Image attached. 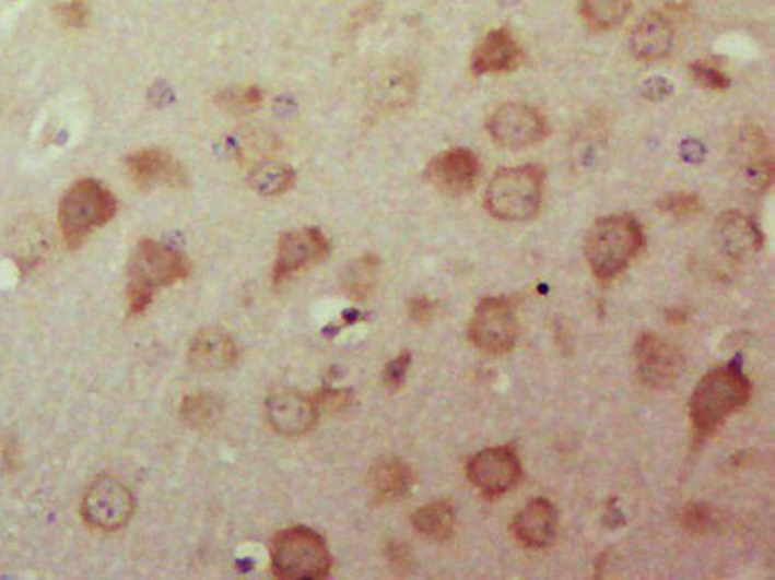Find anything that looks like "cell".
<instances>
[{"label": "cell", "mask_w": 775, "mask_h": 580, "mask_svg": "<svg viewBox=\"0 0 775 580\" xmlns=\"http://www.w3.org/2000/svg\"><path fill=\"white\" fill-rule=\"evenodd\" d=\"M752 395L751 379L743 372L742 362L709 370L690 398V418L697 438H706L726 424L732 413L742 410Z\"/></svg>", "instance_id": "1"}, {"label": "cell", "mask_w": 775, "mask_h": 580, "mask_svg": "<svg viewBox=\"0 0 775 580\" xmlns=\"http://www.w3.org/2000/svg\"><path fill=\"white\" fill-rule=\"evenodd\" d=\"M409 317L418 324H428L435 316V303L432 299L418 296L409 301Z\"/></svg>", "instance_id": "35"}, {"label": "cell", "mask_w": 775, "mask_h": 580, "mask_svg": "<svg viewBox=\"0 0 775 580\" xmlns=\"http://www.w3.org/2000/svg\"><path fill=\"white\" fill-rule=\"evenodd\" d=\"M376 271H378V260L373 255L355 260L342 274L344 293L353 299H366L375 288Z\"/></svg>", "instance_id": "26"}, {"label": "cell", "mask_w": 775, "mask_h": 580, "mask_svg": "<svg viewBox=\"0 0 775 580\" xmlns=\"http://www.w3.org/2000/svg\"><path fill=\"white\" fill-rule=\"evenodd\" d=\"M522 475L519 455L510 446L491 447L472 455L468 463V480L489 499L505 495Z\"/></svg>", "instance_id": "10"}, {"label": "cell", "mask_w": 775, "mask_h": 580, "mask_svg": "<svg viewBox=\"0 0 775 580\" xmlns=\"http://www.w3.org/2000/svg\"><path fill=\"white\" fill-rule=\"evenodd\" d=\"M713 237L718 250L737 262L752 259L765 240L756 221L738 211L720 214L713 228Z\"/></svg>", "instance_id": "15"}, {"label": "cell", "mask_w": 775, "mask_h": 580, "mask_svg": "<svg viewBox=\"0 0 775 580\" xmlns=\"http://www.w3.org/2000/svg\"><path fill=\"white\" fill-rule=\"evenodd\" d=\"M690 72H692V78L697 84L708 87V90H715V92H723L731 84L726 73L723 70H718V68L712 67V64L694 63L690 67Z\"/></svg>", "instance_id": "30"}, {"label": "cell", "mask_w": 775, "mask_h": 580, "mask_svg": "<svg viewBox=\"0 0 775 580\" xmlns=\"http://www.w3.org/2000/svg\"><path fill=\"white\" fill-rule=\"evenodd\" d=\"M667 321H669L670 324H676V327H681V324L686 321V312L681 310V308H672V310L667 312Z\"/></svg>", "instance_id": "37"}, {"label": "cell", "mask_w": 775, "mask_h": 580, "mask_svg": "<svg viewBox=\"0 0 775 580\" xmlns=\"http://www.w3.org/2000/svg\"><path fill=\"white\" fill-rule=\"evenodd\" d=\"M330 253V242L318 228L284 234L279 240L273 282H284L310 264H318Z\"/></svg>", "instance_id": "12"}, {"label": "cell", "mask_w": 775, "mask_h": 580, "mask_svg": "<svg viewBox=\"0 0 775 580\" xmlns=\"http://www.w3.org/2000/svg\"><path fill=\"white\" fill-rule=\"evenodd\" d=\"M81 514L86 525L102 533L126 528L134 514V497L120 480L102 475L82 497Z\"/></svg>", "instance_id": "8"}, {"label": "cell", "mask_w": 775, "mask_h": 580, "mask_svg": "<svg viewBox=\"0 0 775 580\" xmlns=\"http://www.w3.org/2000/svg\"><path fill=\"white\" fill-rule=\"evenodd\" d=\"M58 13L72 29H82L90 22V5L84 0H70L68 4L58 8Z\"/></svg>", "instance_id": "32"}, {"label": "cell", "mask_w": 775, "mask_h": 580, "mask_svg": "<svg viewBox=\"0 0 775 580\" xmlns=\"http://www.w3.org/2000/svg\"><path fill=\"white\" fill-rule=\"evenodd\" d=\"M747 182L751 184L752 188L766 189L774 182V163L772 161H758V163L749 164L747 168Z\"/></svg>", "instance_id": "33"}, {"label": "cell", "mask_w": 775, "mask_h": 580, "mask_svg": "<svg viewBox=\"0 0 775 580\" xmlns=\"http://www.w3.org/2000/svg\"><path fill=\"white\" fill-rule=\"evenodd\" d=\"M266 415L271 427L284 437H300L318 421V404L296 390H277L266 401Z\"/></svg>", "instance_id": "14"}, {"label": "cell", "mask_w": 775, "mask_h": 580, "mask_svg": "<svg viewBox=\"0 0 775 580\" xmlns=\"http://www.w3.org/2000/svg\"><path fill=\"white\" fill-rule=\"evenodd\" d=\"M220 104L232 113H245L254 110L262 104V93L259 87H243V90H232L220 96Z\"/></svg>", "instance_id": "29"}, {"label": "cell", "mask_w": 775, "mask_h": 580, "mask_svg": "<svg viewBox=\"0 0 775 580\" xmlns=\"http://www.w3.org/2000/svg\"><path fill=\"white\" fill-rule=\"evenodd\" d=\"M559 528V514L548 499H533L520 509L512 522V533L526 548H545L553 543Z\"/></svg>", "instance_id": "18"}, {"label": "cell", "mask_w": 775, "mask_h": 580, "mask_svg": "<svg viewBox=\"0 0 775 580\" xmlns=\"http://www.w3.org/2000/svg\"><path fill=\"white\" fill-rule=\"evenodd\" d=\"M296 182V173L279 163H265L257 166L248 177L251 189H256L262 197H279L290 191Z\"/></svg>", "instance_id": "25"}, {"label": "cell", "mask_w": 775, "mask_h": 580, "mask_svg": "<svg viewBox=\"0 0 775 580\" xmlns=\"http://www.w3.org/2000/svg\"><path fill=\"white\" fill-rule=\"evenodd\" d=\"M428 180L446 197H462L477 186L480 161L468 149L446 150L428 164Z\"/></svg>", "instance_id": "13"}, {"label": "cell", "mask_w": 775, "mask_h": 580, "mask_svg": "<svg viewBox=\"0 0 775 580\" xmlns=\"http://www.w3.org/2000/svg\"><path fill=\"white\" fill-rule=\"evenodd\" d=\"M387 561L395 568L398 573H404V571L410 570L412 566V554H410L409 547L404 543L396 542V540H390L386 547Z\"/></svg>", "instance_id": "34"}, {"label": "cell", "mask_w": 775, "mask_h": 580, "mask_svg": "<svg viewBox=\"0 0 775 580\" xmlns=\"http://www.w3.org/2000/svg\"><path fill=\"white\" fill-rule=\"evenodd\" d=\"M660 211L667 216L676 217V220H684L692 217L703 211V202L694 192H670L667 197L661 198Z\"/></svg>", "instance_id": "28"}, {"label": "cell", "mask_w": 775, "mask_h": 580, "mask_svg": "<svg viewBox=\"0 0 775 580\" xmlns=\"http://www.w3.org/2000/svg\"><path fill=\"white\" fill-rule=\"evenodd\" d=\"M271 571L279 579L321 580L332 570V556L321 534L296 525L271 540Z\"/></svg>", "instance_id": "5"}, {"label": "cell", "mask_w": 775, "mask_h": 580, "mask_svg": "<svg viewBox=\"0 0 775 580\" xmlns=\"http://www.w3.org/2000/svg\"><path fill=\"white\" fill-rule=\"evenodd\" d=\"M191 264L180 251L155 240H141L129 260V312L140 316L154 299L155 288L188 279Z\"/></svg>", "instance_id": "2"}, {"label": "cell", "mask_w": 775, "mask_h": 580, "mask_svg": "<svg viewBox=\"0 0 775 580\" xmlns=\"http://www.w3.org/2000/svg\"><path fill=\"white\" fill-rule=\"evenodd\" d=\"M525 61V52L508 29L486 34L472 52L471 68L477 75L514 72Z\"/></svg>", "instance_id": "17"}, {"label": "cell", "mask_w": 775, "mask_h": 580, "mask_svg": "<svg viewBox=\"0 0 775 580\" xmlns=\"http://www.w3.org/2000/svg\"><path fill=\"white\" fill-rule=\"evenodd\" d=\"M644 248V232L635 217L626 214L596 221L585 240V257L592 273L602 282L613 280Z\"/></svg>", "instance_id": "3"}, {"label": "cell", "mask_w": 775, "mask_h": 580, "mask_svg": "<svg viewBox=\"0 0 775 580\" xmlns=\"http://www.w3.org/2000/svg\"><path fill=\"white\" fill-rule=\"evenodd\" d=\"M118 211V202L106 186L93 178L79 180L59 203V228L70 250H78L93 232L107 225Z\"/></svg>", "instance_id": "4"}, {"label": "cell", "mask_w": 775, "mask_h": 580, "mask_svg": "<svg viewBox=\"0 0 775 580\" xmlns=\"http://www.w3.org/2000/svg\"><path fill=\"white\" fill-rule=\"evenodd\" d=\"M519 339L516 303L508 298H485L472 313L469 341L486 355L510 353Z\"/></svg>", "instance_id": "7"}, {"label": "cell", "mask_w": 775, "mask_h": 580, "mask_svg": "<svg viewBox=\"0 0 775 580\" xmlns=\"http://www.w3.org/2000/svg\"><path fill=\"white\" fill-rule=\"evenodd\" d=\"M455 522H457L455 509L446 500L424 504L412 514V525L423 536L435 540V542H448L455 531Z\"/></svg>", "instance_id": "22"}, {"label": "cell", "mask_w": 775, "mask_h": 580, "mask_svg": "<svg viewBox=\"0 0 775 580\" xmlns=\"http://www.w3.org/2000/svg\"><path fill=\"white\" fill-rule=\"evenodd\" d=\"M127 169L132 182L141 189H152L157 186L180 188L186 186L188 180L183 166L168 152L160 149L140 150L130 155Z\"/></svg>", "instance_id": "16"}, {"label": "cell", "mask_w": 775, "mask_h": 580, "mask_svg": "<svg viewBox=\"0 0 775 580\" xmlns=\"http://www.w3.org/2000/svg\"><path fill=\"white\" fill-rule=\"evenodd\" d=\"M223 415L222 399L208 392L191 393L180 404V417L191 429L206 431L216 426Z\"/></svg>", "instance_id": "24"}, {"label": "cell", "mask_w": 775, "mask_h": 580, "mask_svg": "<svg viewBox=\"0 0 775 580\" xmlns=\"http://www.w3.org/2000/svg\"><path fill=\"white\" fill-rule=\"evenodd\" d=\"M633 0H582L579 15L596 33L613 29L630 15Z\"/></svg>", "instance_id": "23"}, {"label": "cell", "mask_w": 775, "mask_h": 580, "mask_svg": "<svg viewBox=\"0 0 775 580\" xmlns=\"http://www.w3.org/2000/svg\"><path fill=\"white\" fill-rule=\"evenodd\" d=\"M635 360L642 383L665 389L674 383L683 370V356L656 333H642L635 345Z\"/></svg>", "instance_id": "11"}, {"label": "cell", "mask_w": 775, "mask_h": 580, "mask_svg": "<svg viewBox=\"0 0 775 580\" xmlns=\"http://www.w3.org/2000/svg\"><path fill=\"white\" fill-rule=\"evenodd\" d=\"M314 401L328 410H342L352 403V392L350 390L325 389L318 393V398Z\"/></svg>", "instance_id": "36"}, {"label": "cell", "mask_w": 775, "mask_h": 580, "mask_svg": "<svg viewBox=\"0 0 775 580\" xmlns=\"http://www.w3.org/2000/svg\"><path fill=\"white\" fill-rule=\"evenodd\" d=\"M414 485V469L400 458L376 461L369 471V488L376 499H403Z\"/></svg>", "instance_id": "21"}, {"label": "cell", "mask_w": 775, "mask_h": 580, "mask_svg": "<svg viewBox=\"0 0 775 580\" xmlns=\"http://www.w3.org/2000/svg\"><path fill=\"white\" fill-rule=\"evenodd\" d=\"M630 47L638 61H660L667 58L674 47V25L664 13H649L635 25L631 33Z\"/></svg>", "instance_id": "19"}, {"label": "cell", "mask_w": 775, "mask_h": 580, "mask_svg": "<svg viewBox=\"0 0 775 580\" xmlns=\"http://www.w3.org/2000/svg\"><path fill=\"white\" fill-rule=\"evenodd\" d=\"M410 364H412V355L410 351H403L396 356L395 360H390L384 369V383L387 389L398 390L404 384V378L409 375Z\"/></svg>", "instance_id": "31"}, {"label": "cell", "mask_w": 775, "mask_h": 580, "mask_svg": "<svg viewBox=\"0 0 775 580\" xmlns=\"http://www.w3.org/2000/svg\"><path fill=\"white\" fill-rule=\"evenodd\" d=\"M486 129L492 140L503 149L522 150L545 140L550 123L539 109L512 102L492 113Z\"/></svg>", "instance_id": "9"}, {"label": "cell", "mask_w": 775, "mask_h": 580, "mask_svg": "<svg viewBox=\"0 0 775 580\" xmlns=\"http://www.w3.org/2000/svg\"><path fill=\"white\" fill-rule=\"evenodd\" d=\"M544 171L535 166H517L497 171L485 192L486 211L501 221H528L542 205Z\"/></svg>", "instance_id": "6"}, {"label": "cell", "mask_w": 775, "mask_h": 580, "mask_svg": "<svg viewBox=\"0 0 775 580\" xmlns=\"http://www.w3.org/2000/svg\"><path fill=\"white\" fill-rule=\"evenodd\" d=\"M189 362L200 370H225L236 364L237 345L220 330H202L195 336L188 351Z\"/></svg>", "instance_id": "20"}, {"label": "cell", "mask_w": 775, "mask_h": 580, "mask_svg": "<svg viewBox=\"0 0 775 580\" xmlns=\"http://www.w3.org/2000/svg\"><path fill=\"white\" fill-rule=\"evenodd\" d=\"M679 522L684 531L697 536H706L720 525V514L709 508L708 504L690 502L679 513Z\"/></svg>", "instance_id": "27"}]
</instances>
